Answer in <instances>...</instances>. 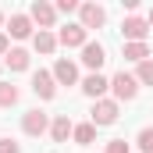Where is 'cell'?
Segmentation results:
<instances>
[{"label":"cell","mask_w":153,"mask_h":153,"mask_svg":"<svg viewBox=\"0 0 153 153\" xmlns=\"http://www.w3.org/2000/svg\"><path fill=\"white\" fill-rule=\"evenodd\" d=\"M22 132L25 135H43V132H50V114L46 111H25L22 114Z\"/></svg>","instance_id":"obj_1"},{"label":"cell","mask_w":153,"mask_h":153,"mask_svg":"<svg viewBox=\"0 0 153 153\" xmlns=\"http://www.w3.org/2000/svg\"><path fill=\"white\" fill-rule=\"evenodd\" d=\"M107 22V11L100 7V4H78V25L89 32V29H100Z\"/></svg>","instance_id":"obj_2"},{"label":"cell","mask_w":153,"mask_h":153,"mask_svg":"<svg viewBox=\"0 0 153 153\" xmlns=\"http://www.w3.org/2000/svg\"><path fill=\"white\" fill-rule=\"evenodd\" d=\"M111 89H114V100H135V96H139L135 75H125V71H117V75L111 78Z\"/></svg>","instance_id":"obj_3"},{"label":"cell","mask_w":153,"mask_h":153,"mask_svg":"<svg viewBox=\"0 0 153 153\" xmlns=\"http://www.w3.org/2000/svg\"><path fill=\"white\" fill-rule=\"evenodd\" d=\"M121 32H125V43H146V36H150V22L139 18V14H132V18H125Z\"/></svg>","instance_id":"obj_4"},{"label":"cell","mask_w":153,"mask_h":153,"mask_svg":"<svg viewBox=\"0 0 153 153\" xmlns=\"http://www.w3.org/2000/svg\"><path fill=\"white\" fill-rule=\"evenodd\" d=\"M29 18L36 22L39 29H46V32H50V29H53V22H57V7H53V4H46V0H36V4H32V11H29Z\"/></svg>","instance_id":"obj_5"},{"label":"cell","mask_w":153,"mask_h":153,"mask_svg":"<svg viewBox=\"0 0 153 153\" xmlns=\"http://www.w3.org/2000/svg\"><path fill=\"white\" fill-rule=\"evenodd\" d=\"M32 93H36L39 100H53V96H57V82H53V71H43V68H39L36 75H32Z\"/></svg>","instance_id":"obj_6"},{"label":"cell","mask_w":153,"mask_h":153,"mask_svg":"<svg viewBox=\"0 0 153 153\" xmlns=\"http://www.w3.org/2000/svg\"><path fill=\"white\" fill-rule=\"evenodd\" d=\"M117 121V100H96L93 103V125L103 128V125H114Z\"/></svg>","instance_id":"obj_7"},{"label":"cell","mask_w":153,"mask_h":153,"mask_svg":"<svg viewBox=\"0 0 153 153\" xmlns=\"http://www.w3.org/2000/svg\"><path fill=\"white\" fill-rule=\"evenodd\" d=\"M53 82H57V85H75L78 82V68L68 57H57V64H53Z\"/></svg>","instance_id":"obj_8"},{"label":"cell","mask_w":153,"mask_h":153,"mask_svg":"<svg viewBox=\"0 0 153 153\" xmlns=\"http://www.w3.org/2000/svg\"><path fill=\"white\" fill-rule=\"evenodd\" d=\"M103 61H107V53H103V46H100V43H85V46H82V64H85V68H93V75H100Z\"/></svg>","instance_id":"obj_9"},{"label":"cell","mask_w":153,"mask_h":153,"mask_svg":"<svg viewBox=\"0 0 153 153\" xmlns=\"http://www.w3.org/2000/svg\"><path fill=\"white\" fill-rule=\"evenodd\" d=\"M85 36H89V32H85V29H82L78 22H68V25L61 29V36H57V43H64V46H85V43H89Z\"/></svg>","instance_id":"obj_10"},{"label":"cell","mask_w":153,"mask_h":153,"mask_svg":"<svg viewBox=\"0 0 153 153\" xmlns=\"http://www.w3.org/2000/svg\"><path fill=\"white\" fill-rule=\"evenodd\" d=\"M71 132H75V125H71L68 114H57L53 121H50V139H53V143H68Z\"/></svg>","instance_id":"obj_11"},{"label":"cell","mask_w":153,"mask_h":153,"mask_svg":"<svg viewBox=\"0 0 153 153\" xmlns=\"http://www.w3.org/2000/svg\"><path fill=\"white\" fill-rule=\"evenodd\" d=\"M107 89H111V82H107L103 75H85V78H82V93L93 96V100H103Z\"/></svg>","instance_id":"obj_12"},{"label":"cell","mask_w":153,"mask_h":153,"mask_svg":"<svg viewBox=\"0 0 153 153\" xmlns=\"http://www.w3.org/2000/svg\"><path fill=\"white\" fill-rule=\"evenodd\" d=\"M7 32H11L14 39L32 36V18H29V14H11V22H7Z\"/></svg>","instance_id":"obj_13"},{"label":"cell","mask_w":153,"mask_h":153,"mask_svg":"<svg viewBox=\"0 0 153 153\" xmlns=\"http://www.w3.org/2000/svg\"><path fill=\"white\" fill-rule=\"evenodd\" d=\"M121 57L125 61H135V64H143V61H150V46L146 43H125V50H121Z\"/></svg>","instance_id":"obj_14"},{"label":"cell","mask_w":153,"mask_h":153,"mask_svg":"<svg viewBox=\"0 0 153 153\" xmlns=\"http://www.w3.org/2000/svg\"><path fill=\"white\" fill-rule=\"evenodd\" d=\"M4 61H7V68H11V71H25V68H29V50H22V46H11Z\"/></svg>","instance_id":"obj_15"},{"label":"cell","mask_w":153,"mask_h":153,"mask_svg":"<svg viewBox=\"0 0 153 153\" xmlns=\"http://www.w3.org/2000/svg\"><path fill=\"white\" fill-rule=\"evenodd\" d=\"M32 46H36L39 53H53V50H57V36L46 32V29H39L36 36H32Z\"/></svg>","instance_id":"obj_16"},{"label":"cell","mask_w":153,"mask_h":153,"mask_svg":"<svg viewBox=\"0 0 153 153\" xmlns=\"http://www.w3.org/2000/svg\"><path fill=\"white\" fill-rule=\"evenodd\" d=\"M71 139H75L78 146H89V143L96 139V125H93V121H85V125H75V132H71Z\"/></svg>","instance_id":"obj_17"},{"label":"cell","mask_w":153,"mask_h":153,"mask_svg":"<svg viewBox=\"0 0 153 153\" xmlns=\"http://www.w3.org/2000/svg\"><path fill=\"white\" fill-rule=\"evenodd\" d=\"M18 85H11V82H0V107H14L18 103Z\"/></svg>","instance_id":"obj_18"},{"label":"cell","mask_w":153,"mask_h":153,"mask_svg":"<svg viewBox=\"0 0 153 153\" xmlns=\"http://www.w3.org/2000/svg\"><path fill=\"white\" fill-rule=\"evenodd\" d=\"M135 82H139V85H153V57L139 64V71H135Z\"/></svg>","instance_id":"obj_19"},{"label":"cell","mask_w":153,"mask_h":153,"mask_svg":"<svg viewBox=\"0 0 153 153\" xmlns=\"http://www.w3.org/2000/svg\"><path fill=\"white\" fill-rule=\"evenodd\" d=\"M135 146L143 153H153V125H146L143 132H139V139H135Z\"/></svg>","instance_id":"obj_20"},{"label":"cell","mask_w":153,"mask_h":153,"mask_svg":"<svg viewBox=\"0 0 153 153\" xmlns=\"http://www.w3.org/2000/svg\"><path fill=\"white\" fill-rule=\"evenodd\" d=\"M103 153H128V143H125V139H111Z\"/></svg>","instance_id":"obj_21"},{"label":"cell","mask_w":153,"mask_h":153,"mask_svg":"<svg viewBox=\"0 0 153 153\" xmlns=\"http://www.w3.org/2000/svg\"><path fill=\"white\" fill-rule=\"evenodd\" d=\"M57 11L61 14H71V11H78V0H57Z\"/></svg>","instance_id":"obj_22"},{"label":"cell","mask_w":153,"mask_h":153,"mask_svg":"<svg viewBox=\"0 0 153 153\" xmlns=\"http://www.w3.org/2000/svg\"><path fill=\"white\" fill-rule=\"evenodd\" d=\"M0 153H22V146L14 139H0Z\"/></svg>","instance_id":"obj_23"},{"label":"cell","mask_w":153,"mask_h":153,"mask_svg":"<svg viewBox=\"0 0 153 153\" xmlns=\"http://www.w3.org/2000/svg\"><path fill=\"white\" fill-rule=\"evenodd\" d=\"M7 50H11V43H7V32H0V53L7 57Z\"/></svg>","instance_id":"obj_24"},{"label":"cell","mask_w":153,"mask_h":153,"mask_svg":"<svg viewBox=\"0 0 153 153\" xmlns=\"http://www.w3.org/2000/svg\"><path fill=\"white\" fill-rule=\"evenodd\" d=\"M146 22H150V29H153V7H150V18H146Z\"/></svg>","instance_id":"obj_25"},{"label":"cell","mask_w":153,"mask_h":153,"mask_svg":"<svg viewBox=\"0 0 153 153\" xmlns=\"http://www.w3.org/2000/svg\"><path fill=\"white\" fill-rule=\"evenodd\" d=\"M0 25H4V11H0Z\"/></svg>","instance_id":"obj_26"}]
</instances>
